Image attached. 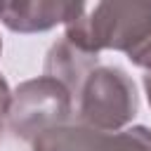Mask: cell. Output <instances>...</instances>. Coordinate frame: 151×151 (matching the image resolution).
<instances>
[{
	"mask_svg": "<svg viewBox=\"0 0 151 151\" xmlns=\"http://www.w3.org/2000/svg\"><path fill=\"white\" fill-rule=\"evenodd\" d=\"M71 104L73 97L59 80L38 76L14 90L7 123L17 137L33 142L38 134L64 125L71 116Z\"/></svg>",
	"mask_w": 151,
	"mask_h": 151,
	"instance_id": "cell-3",
	"label": "cell"
},
{
	"mask_svg": "<svg viewBox=\"0 0 151 151\" xmlns=\"http://www.w3.org/2000/svg\"><path fill=\"white\" fill-rule=\"evenodd\" d=\"M0 52H2V42H0Z\"/></svg>",
	"mask_w": 151,
	"mask_h": 151,
	"instance_id": "cell-9",
	"label": "cell"
},
{
	"mask_svg": "<svg viewBox=\"0 0 151 151\" xmlns=\"http://www.w3.org/2000/svg\"><path fill=\"white\" fill-rule=\"evenodd\" d=\"M33 151H151V127L101 132L87 125H59L38 134Z\"/></svg>",
	"mask_w": 151,
	"mask_h": 151,
	"instance_id": "cell-4",
	"label": "cell"
},
{
	"mask_svg": "<svg viewBox=\"0 0 151 151\" xmlns=\"http://www.w3.org/2000/svg\"><path fill=\"white\" fill-rule=\"evenodd\" d=\"M83 2H47V0H19L0 2V21L17 33H38L54 28L57 24H68L83 12Z\"/></svg>",
	"mask_w": 151,
	"mask_h": 151,
	"instance_id": "cell-5",
	"label": "cell"
},
{
	"mask_svg": "<svg viewBox=\"0 0 151 151\" xmlns=\"http://www.w3.org/2000/svg\"><path fill=\"white\" fill-rule=\"evenodd\" d=\"M64 38L90 54L118 50L134 66L151 71V2L85 5L66 24Z\"/></svg>",
	"mask_w": 151,
	"mask_h": 151,
	"instance_id": "cell-1",
	"label": "cell"
},
{
	"mask_svg": "<svg viewBox=\"0 0 151 151\" xmlns=\"http://www.w3.org/2000/svg\"><path fill=\"white\" fill-rule=\"evenodd\" d=\"M97 61H99V54H90V52L76 47L68 38H61L50 47L42 76H50V78L59 80L71 92V97L73 94L78 97L80 85L90 76V71L97 68Z\"/></svg>",
	"mask_w": 151,
	"mask_h": 151,
	"instance_id": "cell-6",
	"label": "cell"
},
{
	"mask_svg": "<svg viewBox=\"0 0 151 151\" xmlns=\"http://www.w3.org/2000/svg\"><path fill=\"white\" fill-rule=\"evenodd\" d=\"M9 104H12V92H9V87H7V80H5L2 73H0V132H2V125H5V120H7Z\"/></svg>",
	"mask_w": 151,
	"mask_h": 151,
	"instance_id": "cell-7",
	"label": "cell"
},
{
	"mask_svg": "<svg viewBox=\"0 0 151 151\" xmlns=\"http://www.w3.org/2000/svg\"><path fill=\"white\" fill-rule=\"evenodd\" d=\"M83 125L101 132H118L137 116V90L118 66H97L78 92Z\"/></svg>",
	"mask_w": 151,
	"mask_h": 151,
	"instance_id": "cell-2",
	"label": "cell"
},
{
	"mask_svg": "<svg viewBox=\"0 0 151 151\" xmlns=\"http://www.w3.org/2000/svg\"><path fill=\"white\" fill-rule=\"evenodd\" d=\"M144 90H146V99L151 104V71H146V76H144Z\"/></svg>",
	"mask_w": 151,
	"mask_h": 151,
	"instance_id": "cell-8",
	"label": "cell"
}]
</instances>
